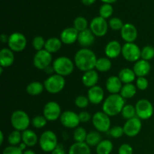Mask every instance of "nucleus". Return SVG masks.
I'll use <instances>...</instances> for the list:
<instances>
[{"mask_svg":"<svg viewBox=\"0 0 154 154\" xmlns=\"http://www.w3.org/2000/svg\"><path fill=\"white\" fill-rule=\"evenodd\" d=\"M75 63L70 58L66 57H60L53 63L54 72L61 76H68L73 72Z\"/></svg>","mask_w":154,"mask_h":154,"instance_id":"7ed1b4c3","label":"nucleus"},{"mask_svg":"<svg viewBox=\"0 0 154 154\" xmlns=\"http://www.w3.org/2000/svg\"><path fill=\"white\" fill-rule=\"evenodd\" d=\"M47 122H48V120L44 116L38 115L33 117L32 120V124L36 129H42L46 126Z\"/></svg>","mask_w":154,"mask_h":154,"instance_id":"ea45409f","label":"nucleus"},{"mask_svg":"<svg viewBox=\"0 0 154 154\" xmlns=\"http://www.w3.org/2000/svg\"><path fill=\"white\" fill-rule=\"evenodd\" d=\"M51 154H66V153L65 151L64 148L63 147V146L58 145L51 152Z\"/></svg>","mask_w":154,"mask_h":154,"instance_id":"8fccbe9b","label":"nucleus"},{"mask_svg":"<svg viewBox=\"0 0 154 154\" xmlns=\"http://www.w3.org/2000/svg\"><path fill=\"white\" fill-rule=\"evenodd\" d=\"M121 114L123 118H125L126 120H129V119L137 117L135 107L132 105H125L122 110Z\"/></svg>","mask_w":154,"mask_h":154,"instance_id":"f704fd0d","label":"nucleus"},{"mask_svg":"<svg viewBox=\"0 0 154 154\" xmlns=\"http://www.w3.org/2000/svg\"><path fill=\"white\" fill-rule=\"evenodd\" d=\"M122 56L126 61L133 63L140 60L141 50L135 43H126L122 46Z\"/></svg>","mask_w":154,"mask_h":154,"instance_id":"6e6552de","label":"nucleus"},{"mask_svg":"<svg viewBox=\"0 0 154 154\" xmlns=\"http://www.w3.org/2000/svg\"><path fill=\"white\" fill-rule=\"evenodd\" d=\"M39 146L43 151L52 152L58 146V140L56 134L51 130L45 131L38 140Z\"/></svg>","mask_w":154,"mask_h":154,"instance_id":"423d86ee","label":"nucleus"},{"mask_svg":"<svg viewBox=\"0 0 154 154\" xmlns=\"http://www.w3.org/2000/svg\"><path fill=\"white\" fill-rule=\"evenodd\" d=\"M95 37L96 36L92 32L91 30L90 29H87L84 31L79 32L78 42L81 47L84 48H87L93 45L95 42Z\"/></svg>","mask_w":154,"mask_h":154,"instance_id":"aec40b11","label":"nucleus"},{"mask_svg":"<svg viewBox=\"0 0 154 154\" xmlns=\"http://www.w3.org/2000/svg\"><path fill=\"white\" fill-rule=\"evenodd\" d=\"M78 115H79V119L81 123H87L91 119V115L87 111H81Z\"/></svg>","mask_w":154,"mask_h":154,"instance_id":"09e8293b","label":"nucleus"},{"mask_svg":"<svg viewBox=\"0 0 154 154\" xmlns=\"http://www.w3.org/2000/svg\"><path fill=\"white\" fill-rule=\"evenodd\" d=\"M2 154H23V151L20 148L19 146L10 145L4 149Z\"/></svg>","mask_w":154,"mask_h":154,"instance_id":"49530a36","label":"nucleus"},{"mask_svg":"<svg viewBox=\"0 0 154 154\" xmlns=\"http://www.w3.org/2000/svg\"><path fill=\"white\" fill-rule=\"evenodd\" d=\"M121 37L126 43H134L138 38V30L136 27L132 23L124 24L122 29L120 30Z\"/></svg>","mask_w":154,"mask_h":154,"instance_id":"dca6fc26","label":"nucleus"},{"mask_svg":"<svg viewBox=\"0 0 154 154\" xmlns=\"http://www.w3.org/2000/svg\"><path fill=\"white\" fill-rule=\"evenodd\" d=\"M141 127H142V123L141 119L138 118V117H135L126 120L123 128L125 135L132 138L138 135V133L141 132Z\"/></svg>","mask_w":154,"mask_h":154,"instance_id":"4468645a","label":"nucleus"},{"mask_svg":"<svg viewBox=\"0 0 154 154\" xmlns=\"http://www.w3.org/2000/svg\"><path fill=\"white\" fill-rule=\"evenodd\" d=\"M69 154H91V150L86 142H75L69 148Z\"/></svg>","mask_w":154,"mask_h":154,"instance_id":"393cba45","label":"nucleus"},{"mask_svg":"<svg viewBox=\"0 0 154 154\" xmlns=\"http://www.w3.org/2000/svg\"><path fill=\"white\" fill-rule=\"evenodd\" d=\"M99 81V74L96 70H90L84 72L82 76V83L87 87H91L96 86Z\"/></svg>","mask_w":154,"mask_h":154,"instance_id":"b1692460","label":"nucleus"},{"mask_svg":"<svg viewBox=\"0 0 154 154\" xmlns=\"http://www.w3.org/2000/svg\"><path fill=\"white\" fill-rule=\"evenodd\" d=\"M102 141V136H101L100 133L99 132L92 131V132L87 133L85 142L90 147H95V146L96 147Z\"/></svg>","mask_w":154,"mask_h":154,"instance_id":"473e14b6","label":"nucleus"},{"mask_svg":"<svg viewBox=\"0 0 154 154\" xmlns=\"http://www.w3.org/2000/svg\"><path fill=\"white\" fill-rule=\"evenodd\" d=\"M108 25L111 27V29L115 30V31H118V30H121L122 28L123 27L124 24H123V21L118 17H113L109 20Z\"/></svg>","mask_w":154,"mask_h":154,"instance_id":"79ce46f5","label":"nucleus"},{"mask_svg":"<svg viewBox=\"0 0 154 154\" xmlns=\"http://www.w3.org/2000/svg\"><path fill=\"white\" fill-rule=\"evenodd\" d=\"M52 54L44 49L37 51L33 58V65L39 70H45L52 63Z\"/></svg>","mask_w":154,"mask_h":154,"instance_id":"9b49d317","label":"nucleus"},{"mask_svg":"<svg viewBox=\"0 0 154 154\" xmlns=\"http://www.w3.org/2000/svg\"><path fill=\"white\" fill-rule=\"evenodd\" d=\"M108 24L106 20L102 17H96L90 23V28L92 32L96 37H103L108 32Z\"/></svg>","mask_w":154,"mask_h":154,"instance_id":"f8f14e48","label":"nucleus"},{"mask_svg":"<svg viewBox=\"0 0 154 154\" xmlns=\"http://www.w3.org/2000/svg\"><path fill=\"white\" fill-rule=\"evenodd\" d=\"M45 42H46V41H45V39L42 36H36L33 38L32 45L33 48L35 51H39L45 49Z\"/></svg>","mask_w":154,"mask_h":154,"instance_id":"a19ab883","label":"nucleus"},{"mask_svg":"<svg viewBox=\"0 0 154 154\" xmlns=\"http://www.w3.org/2000/svg\"><path fill=\"white\" fill-rule=\"evenodd\" d=\"M43 114L48 121H56L62 114L60 105L56 102H48L44 107Z\"/></svg>","mask_w":154,"mask_h":154,"instance_id":"ddd939ff","label":"nucleus"},{"mask_svg":"<svg viewBox=\"0 0 154 154\" xmlns=\"http://www.w3.org/2000/svg\"><path fill=\"white\" fill-rule=\"evenodd\" d=\"M96 55L89 48H81L77 51L74 58L75 66L82 72H88L96 68Z\"/></svg>","mask_w":154,"mask_h":154,"instance_id":"f257e3e1","label":"nucleus"},{"mask_svg":"<svg viewBox=\"0 0 154 154\" xmlns=\"http://www.w3.org/2000/svg\"><path fill=\"white\" fill-rule=\"evenodd\" d=\"M137 93V87L132 84H124L120 90V96L123 99H131L134 97Z\"/></svg>","mask_w":154,"mask_h":154,"instance_id":"7c9ffc66","label":"nucleus"},{"mask_svg":"<svg viewBox=\"0 0 154 154\" xmlns=\"http://www.w3.org/2000/svg\"><path fill=\"white\" fill-rule=\"evenodd\" d=\"M123 83L120 81L118 76H111L108 78L106 81V89L111 94H118L120 93Z\"/></svg>","mask_w":154,"mask_h":154,"instance_id":"5701e85b","label":"nucleus"},{"mask_svg":"<svg viewBox=\"0 0 154 154\" xmlns=\"http://www.w3.org/2000/svg\"><path fill=\"white\" fill-rule=\"evenodd\" d=\"M38 136L35 132L30 129L22 132V141L27 147H34L37 144Z\"/></svg>","mask_w":154,"mask_h":154,"instance_id":"a878e982","label":"nucleus"},{"mask_svg":"<svg viewBox=\"0 0 154 154\" xmlns=\"http://www.w3.org/2000/svg\"><path fill=\"white\" fill-rule=\"evenodd\" d=\"M149 83L145 77H138L136 81V87L140 90H145L148 87Z\"/></svg>","mask_w":154,"mask_h":154,"instance_id":"a18cd8bd","label":"nucleus"},{"mask_svg":"<svg viewBox=\"0 0 154 154\" xmlns=\"http://www.w3.org/2000/svg\"><path fill=\"white\" fill-rule=\"evenodd\" d=\"M23 154H36L32 150H26L23 151Z\"/></svg>","mask_w":154,"mask_h":154,"instance_id":"13d9d810","label":"nucleus"},{"mask_svg":"<svg viewBox=\"0 0 154 154\" xmlns=\"http://www.w3.org/2000/svg\"><path fill=\"white\" fill-rule=\"evenodd\" d=\"M1 42L2 43H6L8 42V37L5 34H2L1 35Z\"/></svg>","mask_w":154,"mask_h":154,"instance_id":"603ef678","label":"nucleus"},{"mask_svg":"<svg viewBox=\"0 0 154 154\" xmlns=\"http://www.w3.org/2000/svg\"><path fill=\"white\" fill-rule=\"evenodd\" d=\"M22 141V132L18 130H14L9 134L8 141L12 146H18Z\"/></svg>","mask_w":154,"mask_h":154,"instance_id":"72a5a7b5","label":"nucleus"},{"mask_svg":"<svg viewBox=\"0 0 154 154\" xmlns=\"http://www.w3.org/2000/svg\"><path fill=\"white\" fill-rule=\"evenodd\" d=\"M18 146H19V147L21 149V150H23V151H24V150H25V149H26V147H27V146L26 145V144H24V143H20V144Z\"/></svg>","mask_w":154,"mask_h":154,"instance_id":"4d7b16f0","label":"nucleus"},{"mask_svg":"<svg viewBox=\"0 0 154 154\" xmlns=\"http://www.w3.org/2000/svg\"><path fill=\"white\" fill-rule=\"evenodd\" d=\"M114 145L110 140H102L96 146V153L97 154H111L112 152Z\"/></svg>","mask_w":154,"mask_h":154,"instance_id":"c756f323","label":"nucleus"},{"mask_svg":"<svg viewBox=\"0 0 154 154\" xmlns=\"http://www.w3.org/2000/svg\"><path fill=\"white\" fill-rule=\"evenodd\" d=\"M45 71L47 74H52L53 72H54V67H53V66H48V68H46V69H45Z\"/></svg>","mask_w":154,"mask_h":154,"instance_id":"864d4df0","label":"nucleus"},{"mask_svg":"<svg viewBox=\"0 0 154 154\" xmlns=\"http://www.w3.org/2000/svg\"><path fill=\"white\" fill-rule=\"evenodd\" d=\"M14 62V55L10 48H3L0 51V66L3 68L10 67Z\"/></svg>","mask_w":154,"mask_h":154,"instance_id":"4be33fe9","label":"nucleus"},{"mask_svg":"<svg viewBox=\"0 0 154 154\" xmlns=\"http://www.w3.org/2000/svg\"><path fill=\"white\" fill-rule=\"evenodd\" d=\"M89 102H90V101H89L88 97H86L83 95L78 96L75 100V105L80 108H87L89 105Z\"/></svg>","mask_w":154,"mask_h":154,"instance_id":"37998d69","label":"nucleus"},{"mask_svg":"<svg viewBox=\"0 0 154 154\" xmlns=\"http://www.w3.org/2000/svg\"><path fill=\"white\" fill-rule=\"evenodd\" d=\"M60 122L63 126L69 129H76L81 123L79 115L72 111H66L62 113Z\"/></svg>","mask_w":154,"mask_h":154,"instance_id":"2eb2a0df","label":"nucleus"},{"mask_svg":"<svg viewBox=\"0 0 154 154\" xmlns=\"http://www.w3.org/2000/svg\"><path fill=\"white\" fill-rule=\"evenodd\" d=\"M118 77L120 79V81H122V83L126 84H132L135 80L136 75H135L133 69H129V68H125V69H123L119 72Z\"/></svg>","mask_w":154,"mask_h":154,"instance_id":"cd10ccee","label":"nucleus"},{"mask_svg":"<svg viewBox=\"0 0 154 154\" xmlns=\"http://www.w3.org/2000/svg\"><path fill=\"white\" fill-rule=\"evenodd\" d=\"M96 0H81L82 3L85 5H91L96 2Z\"/></svg>","mask_w":154,"mask_h":154,"instance_id":"3c124183","label":"nucleus"},{"mask_svg":"<svg viewBox=\"0 0 154 154\" xmlns=\"http://www.w3.org/2000/svg\"><path fill=\"white\" fill-rule=\"evenodd\" d=\"M3 141H4V134L2 131H0V144H2Z\"/></svg>","mask_w":154,"mask_h":154,"instance_id":"6e6d98bb","label":"nucleus"},{"mask_svg":"<svg viewBox=\"0 0 154 154\" xmlns=\"http://www.w3.org/2000/svg\"><path fill=\"white\" fill-rule=\"evenodd\" d=\"M122 53V46L119 42L116 40L111 41L107 44L105 48V54L109 59H115Z\"/></svg>","mask_w":154,"mask_h":154,"instance_id":"a211bd4d","label":"nucleus"},{"mask_svg":"<svg viewBox=\"0 0 154 154\" xmlns=\"http://www.w3.org/2000/svg\"><path fill=\"white\" fill-rule=\"evenodd\" d=\"M87 97L90 103L93 105H99L103 101L104 91L99 86H94L89 89L87 92Z\"/></svg>","mask_w":154,"mask_h":154,"instance_id":"6ab92c4d","label":"nucleus"},{"mask_svg":"<svg viewBox=\"0 0 154 154\" xmlns=\"http://www.w3.org/2000/svg\"><path fill=\"white\" fill-rule=\"evenodd\" d=\"M45 89L50 93L57 94L60 93L66 86V80L64 77L60 75H52L48 77L44 82Z\"/></svg>","mask_w":154,"mask_h":154,"instance_id":"39448f33","label":"nucleus"},{"mask_svg":"<svg viewBox=\"0 0 154 154\" xmlns=\"http://www.w3.org/2000/svg\"><path fill=\"white\" fill-rule=\"evenodd\" d=\"M118 154H133V148L129 144H123L118 149Z\"/></svg>","mask_w":154,"mask_h":154,"instance_id":"de8ad7c7","label":"nucleus"},{"mask_svg":"<svg viewBox=\"0 0 154 154\" xmlns=\"http://www.w3.org/2000/svg\"><path fill=\"white\" fill-rule=\"evenodd\" d=\"M114 8L111 4H103L99 9V15L100 17L106 20L113 14Z\"/></svg>","mask_w":154,"mask_h":154,"instance_id":"58836bf2","label":"nucleus"},{"mask_svg":"<svg viewBox=\"0 0 154 154\" xmlns=\"http://www.w3.org/2000/svg\"><path fill=\"white\" fill-rule=\"evenodd\" d=\"M62 43L60 38L56 37H52L48 38L45 42V49L51 54L60 51L62 47Z\"/></svg>","mask_w":154,"mask_h":154,"instance_id":"bb28decb","label":"nucleus"},{"mask_svg":"<svg viewBox=\"0 0 154 154\" xmlns=\"http://www.w3.org/2000/svg\"><path fill=\"white\" fill-rule=\"evenodd\" d=\"M112 63L108 57H101L96 61V70L101 72H106L111 69Z\"/></svg>","mask_w":154,"mask_h":154,"instance_id":"2f4dec72","label":"nucleus"},{"mask_svg":"<svg viewBox=\"0 0 154 154\" xmlns=\"http://www.w3.org/2000/svg\"><path fill=\"white\" fill-rule=\"evenodd\" d=\"M78 30L74 27H69L62 31L60 34V40L65 45H72L78 42Z\"/></svg>","mask_w":154,"mask_h":154,"instance_id":"f3484780","label":"nucleus"},{"mask_svg":"<svg viewBox=\"0 0 154 154\" xmlns=\"http://www.w3.org/2000/svg\"><path fill=\"white\" fill-rule=\"evenodd\" d=\"M87 26H88V22L84 17H78L74 20V28L76 29L78 32L86 30Z\"/></svg>","mask_w":154,"mask_h":154,"instance_id":"e433bc0d","label":"nucleus"},{"mask_svg":"<svg viewBox=\"0 0 154 154\" xmlns=\"http://www.w3.org/2000/svg\"><path fill=\"white\" fill-rule=\"evenodd\" d=\"M154 57V48L150 45L144 46L141 49V58L142 60L150 61Z\"/></svg>","mask_w":154,"mask_h":154,"instance_id":"4c0bfd02","label":"nucleus"},{"mask_svg":"<svg viewBox=\"0 0 154 154\" xmlns=\"http://www.w3.org/2000/svg\"><path fill=\"white\" fill-rule=\"evenodd\" d=\"M3 69L4 68L2 67V66H0V75H2V72H3Z\"/></svg>","mask_w":154,"mask_h":154,"instance_id":"bf43d9fd","label":"nucleus"},{"mask_svg":"<svg viewBox=\"0 0 154 154\" xmlns=\"http://www.w3.org/2000/svg\"><path fill=\"white\" fill-rule=\"evenodd\" d=\"M124 99L120 94H111L104 101L102 111L109 117L118 115L125 106Z\"/></svg>","mask_w":154,"mask_h":154,"instance_id":"f03ea898","label":"nucleus"},{"mask_svg":"<svg viewBox=\"0 0 154 154\" xmlns=\"http://www.w3.org/2000/svg\"><path fill=\"white\" fill-rule=\"evenodd\" d=\"M151 66L149 61L144 60H139L135 63L133 66V71L137 77H145L150 73Z\"/></svg>","mask_w":154,"mask_h":154,"instance_id":"412c9836","label":"nucleus"},{"mask_svg":"<svg viewBox=\"0 0 154 154\" xmlns=\"http://www.w3.org/2000/svg\"><path fill=\"white\" fill-rule=\"evenodd\" d=\"M92 123L96 130L100 132H108L111 127L110 117L103 111H98L93 114Z\"/></svg>","mask_w":154,"mask_h":154,"instance_id":"0eeeda50","label":"nucleus"},{"mask_svg":"<svg viewBox=\"0 0 154 154\" xmlns=\"http://www.w3.org/2000/svg\"><path fill=\"white\" fill-rule=\"evenodd\" d=\"M136 116L141 120H148L153 114V106L147 99H140L135 105Z\"/></svg>","mask_w":154,"mask_h":154,"instance_id":"9d476101","label":"nucleus"},{"mask_svg":"<svg viewBox=\"0 0 154 154\" xmlns=\"http://www.w3.org/2000/svg\"><path fill=\"white\" fill-rule=\"evenodd\" d=\"M45 90L44 84L39 81H33L29 84L26 87V92L31 96H38L40 95Z\"/></svg>","mask_w":154,"mask_h":154,"instance_id":"c85d7f7f","label":"nucleus"},{"mask_svg":"<svg viewBox=\"0 0 154 154\" xmlns=\"http://www.w3.org/2000/svg\"><path fill=\"white\" fill-rule=\"evenodd\" d=\"M102 2H103L105 4H112V3L115 2L117 0H101Z\"/></svg>","mask_w":154,"mask_h":154,"instance_id":"5fc2aeb1","label":"nucleus"},{"mask_svg":"<svg viewBox=\"0 0 154 154\" xmlns=\"http://www.w3.org/2000/svg\"><path fill=\"white\" fill-rule=\"evenodd\" d=\"M27 45L26 38L20 32H13L8 36V45L13 52H21Z\"/></svg>","mask_w":154,"mask_h":154,"instance_id":"1a4fd4ad","label":"nucleus"},{"mask_svg":"<svg viewBox=\"0 0 154 154\" xmlns=\"http://www.w3.org/2000/svg\"><path fill=\"white\" fill-rule=\"evenodd\" d=\"M87 136V132L84 128L78 126L74 131L73 138L75 142H85Z\"/></svg>","mask_w":154,"mask_h":154,"instance_id":"c9c22d12","label":"nucleus"},{"mask_svg":"<svg viewBox=\"0 0 154 154\" xmlns=\"http://www.w3.org/2000/svg\"><path fill=\"white\" fill-rule=\"evenodd\" d=\"M11 123L15 130L20 132L28 129L30 124V119L28 114L22 110H17L11 116Z\"/></svg>","mask_w":154,"mask_h":154,"instance_id":"20e7f679","label":"nucleus"},{"mask_svg":"<svg viewBox=\"0 0 154 154\" xmlns=\"http://www.w3.org/2000/svg\"><path fill=\"white\" fill-rule=\"evenodd\" d=\"M108 134H109L111 137H113V138H119L124 135V131H123V127H120V126H116L109 129Z\"/></svg>","mask_w":154,"mask_h":154,"instance_id":"c03bdc74","label":"nucleus"}]
</instances>
